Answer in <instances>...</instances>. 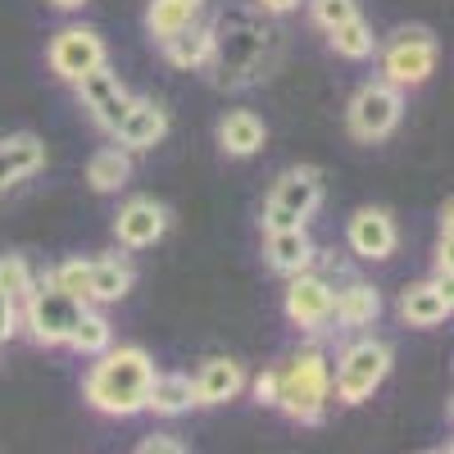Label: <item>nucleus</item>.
Returning a JSON list of instances; mask_svg holds the SVG:
<instances>
[{"mask_svg":"<svg viewBox=\"0 0 454 454\" xmlns=\"http://www.w3.org/2000/svg\"><path fill=\"white\" fill-rule=\"evenodd\" d=\"M155 377V364L141 346H119V350H100L87 382H82V395L91 400V409L109 413V419H132V413L145 409V387Z\"/></svg>","mask_w":454,"mask_h":454,"instance_id":"1","label":"nucleus"},{"mask_svg":"<svg viewBox=\"0 0 454 454\" xmlns=\"http://www.w3.org/2000/svg\"><path fill=\"white\" fill-rule=\"evenodd\" d=\"M332 400V364L318 346H305L300 355L286 359V368H278V409L295 423H323Z\"/></svg>","mask_w":454,"mask_h":454,"instance_id":"2","label":"nucleus"},{"mask_svg":"<svg viewBox=\"0 0 454 454\" xmlns=\"http://www.w3.org/2000/svg\"><path fill=\"white\" fill-rule=\"evenodd\" d=\"M19 309H23V323H27L36 346H64L73 323H78V314L87 305H82L78 295H68L64 286H55L51 273H46L42 282H32V291H27V300H23Z\"/></svg>","mask_w":454,"mask_h":454,"instance_id":"3","label":"nucleus"},{"mask_svg":"<svg viewBox=\"0 0 454 454\" xmlns=\"http://www.w3.org/2000/svg\"><path fill=\"white\" fill-rule=\"evenodd\" d=\"M391 372V346L387 340H355L332 368V395L340 404H364Z\"/></svg>","mask_w":454,"mask_h":454,"instance_id":"4","label":"nucleus"},{"mask_svg":"<svg viewBox=\"0 0 454 454\" xmlns=\"http://www.w3.org/2000/svg\"><path fill=\"white\" fill-rule=\"evenodd\" d=\"M400 114H404V96L400 87H391L387 78L377 82H364L346 109V123H350V137L355 141H382L400 128Z\"/></svg>","mask_w":454,"mask_h":454,"instance_id":"5","label":"nucleus"},{"mask_svg":"<svg viewBox=\"0 0 454 454\" xmlns=\"http://www.w3.org/2000/svg\"><path fill=\"white\" fill-rule=\"evenodd\" d=\"M432 68H436V42L427 27H400L391 36V46L382 51V78L400 91L427 82Z\"/></svg>","mask_w":454,"mask_h":454,"instance_id":"6","label":"nucleus"},{"mask_svg":"<svg viewBox=\"0 0 454 454\" xmlns=\"http://www.w3.org/2000/svg\"><path fill=\"white\" fill-rule=\"evenodd\" d=\"M46 59H51V68H55V78L78 82L87 68L105 64L109 55H105L100 32H91V27H64V32H55V42H51Z\"/></svg>","mask_w":454,"mask_h":454,"instance_id":"7","label":"nucleus"},{"mask_svg":"<svg viewBox=\"0 0 454 454\" xmlns=\"http://www.w3.org/2000/svg\"><path fill=\"white\" fill-rule=\"evenodd\" d=\"M286 318L305 332H318L323 323H332V282L314 269L295 273L286 291Z\"/></svg>","mask_w":454,"mask_h":454,"instance_id":"8","label":"nucleus"},{"mask_svg":"<svg viewBox=\"0 0 454 454\" xmlns=\"http://www.w3.org/2000/svg\"><path fill=\"white\" fill-rule=\"evenodd\" d=\"M164 232H168V209L160 200H145V196L128 200L119 209V218H114V237H119V246H128V250L155 246Z\"/></svg>","mask_w":454,"mask_h":454,"instance_id":"9","label":"nucleus"},{"mask_svg":"<svg viewBox=\"0 0 454 454\" xmlns=\"http://www.w3.org/2000/svg\"><path fill=\"white\" fill-rule=\"evenodd\" d=\"M346 241L359 259H391L395 254V218L387 209H359L346 227Z\"/></svg>","mask_w":454,"mask_h":454,"instance_id":"10","label":"nucleus"},{"mask_svg":"<svg viewBox=\"0 0 454 454\" xmlns=\"http://www.w3.org/2000/svg\"><path fill=\"white\" fill-rule=\"evenodd\" d=\"M263 254H269L273 273H282V278H295V273L314 269L318 246L309 241L305 223H300V227H278V232H269V241H263Z\"/></svg>","mask_w":454,"mask_h":454,"instance_id":"11","label":"nucleus"},{"mask_svg":"<svg viewBox=\"0 0 454 454\" xmlns=\"http://www.w3.org/2000/svg\"><path fill=\"white\" fill-rule=\"evenodd\" d=\"M269 205L291 209L295 218H314V209L323 205V177H318V168H286L273 182Z\"/></svg>","mask_w":454,"mask_h":454,"instance_id":"12","label":"nucleus"},{"mask_svg":"<svg viewBox=\"0 0 454 454\" xmlns=\"http://www.w3.org/2000/svg\"><path fill=\"white\" fill-rule=\"evenodd\" d=\"M450 309H454V300H450L445 282H413L400 295V318L409 327H436V323L450 318Z\"/></svg>","mask_w":454,"mask_h":454,"instance_id":"13","label":"nucleus"},{"mask_svg":"<svg viewBox=\"0 0 454 454\" xmlns=\"http://www.w3.org/2000/svg\"><path fill=\"white\" fill-rule=\"evenodd\" d=\"M168 132V109H160L155 100H132L128 119L119 123V145L123 150H155Z\"/></svg>","mask_w":454,"mask_h":454,"instance_id":"14","label":"nucleus"},{"mask_svg":"<svg viewBox=\"0 0 454 454\" xmlns=\"http://www.w3.org/2000/svg\"><path fill=\"white\" fill-rule=\"evenodd\" d=\"M377 314H382V295H377L372 282L350 278L340 291H332V318L340 327H368V323H377Z\"/></svg>","mask_w":454,"mask_h":454,"instance_id":"15","label":"nucleus"},{"mask_svg":"<svg viewBox=\"0 0 454 454\" xmlns=\"http://www.w3.org/2000/svg\"><path fill=\"white\" fill-rule=\"evenodd\" d=\"M192 387H196V404H227V400L241 395L246 372H241L237 359H209V364L192 377Z\"/></svg>","mask_w":454,"mask_h":454,"instance_id":"16","label":"nucleus"},{"mask_svg":"<svg viewBox=\"0 0 454 454\" xmlns=\"http://www.w3.org/2000/svg\"><path fill=\"white\" fill-rule=\"evenodd\" d=\"M42 164H46V145L32 132H19L10 141H0V192H10L14 182L32 177Z\"/></svg>","mask_w":454,"mask_h":454,"instance_id":"17","label":"nucleus"},{"mask_svg":"<svg viewBox=\"0 0 454 454\" xmlns=\"http://www.w3.org/2000/svg\"><path fill=\"white\" fill-rule=\"evenodd\" d=\"M196 404V387L186 372H155L145 387V409L160 413V419H177V413H186Z\"/></svg>","mask_w":454,"mask_h":454,"instance_id":"18","label":"nucleus"},{"mask_svg":"<svg viewBox=\"0 0 454 454\" xmlns=\"http://www.w3.org/2000/svg\"><path fill=\"white\" fill-rule=\"evenodd\" d=\"M137 273L132 263L119 259V254H105V259H91V278H87V291H91V305H114L132 291Z\"/></svg>","mask_w":454,"mask_h":454,"instance_id":"19","label":"nucleus"},{"mask_svg":"<svg viewBox=\"0 0 454 454\" xmlns=\"http://www.w3.org/2000/svg\"><path fill=\"white\" fill-rule=\"evenodd\" d=\"M263 123H259V114L250 109H232V114H223V123H218V145H223V155H254V150H263Z\"/></svg>","mask_w":454,"mask_h":454,"instance_id":"20","label":"nucleus"},{"mask_svg":"<svg viewBox=\"0 0 454 454\" xmlns=\"http://www.w3.org/2000/svg\"><path fill=\"white\" fill-rule=\"evenodd\" d=\"M164 59L173 68H200L214 59V27L209 23H186L164 42Z\"/></svg>","mask_w":454,"mask_h":454,"instance_id":"21","label":"nucleus"},{"mask_svg":"<svg viewBox=\"0 0 454 454\" xmlns=\"http://www.w3.org/2000/svg\"><path fill=\"white\" fill-rule=\"evenodd\" d=\"M128 177H132V150H123V145H105V150H96L91 164H87V182L96 186L100 196L123 192Z\"/></svg>","mask_w":454,"mask_h":454,"instance_id":"22","label":"nucleus"},{"mask_svg":"<svg viewBox=\"0 0 454 454\" xmlns=\"http://www.w3.org/2000/svg\"><path fill=\"white\" fill-rule=\"evenodd\" d=\"M64 346H73L78 355H100V350H109L114 346V327H109V318L105 314H96V309H82L78 314V323H73V332H68V340Z\"/></svg>","mask_w":454,"mask_h":454,"instance_id":"23","label":"nucleus"},{"mask_svg":"<svg viewBox=\"0 0 454 454\" xmlns=\"http://www.w3.org/2000/svg\"><path fill=\"white\" fill-rule=\"evenodd\" d=\"M327 42H332V51L340 59H368L377 51V36H372V27L359 14L346 19V23H336V27H327Z\"/></svg>","mask_w":454,"mask_h":454,"instance_id":"24","label":"nucleus"},{"mask_svg":"<svg viewBox=\"0 0 454 454\" xmlns=\"http://www.w3.org/2000/svg\"><path fill=\"white\" fill-rule=\"evenodd\" d=\"M196 14L200 10H192V5H182V0H150V10H145V27H150V36L164 46L173 32H182L186 23H196Z\"/></svg>","mask_w":454,"mask_h":454,"instance_id":"25","label":"nucleus"},{"mask_svg":"<svg viewBox=\"0 0 454 454\" xmlns=\"http://www.w3.org/2000/svg\"><path fill=\"white\" fill-rule=\"evenodd\" d=\"M73 87H78V100H82V109H96L100 100H109V96L119 91L123 82H119V73H114V68H109V59H105V64L87 68V73H82V78L73 82Z\"/></svg>","mask_w":454,"mask_h":454,"instance_id":"26","label":"nucleus"},{"mask_svg":"<svg viewBox=\"0 0 454 454\" xmlns=\"http://www.w3.org/2000/svg\"><path fill=\"white\" fill-rule=\"evenodd\" d=\"M32 269H27V259H19V254H10V259H0V295L10 300V305L19 309L23 300H27V291H32Z\"/></svg>","mask_w":454,"mask_h":454,"instance_id":"27","label":"nucleus"},{"mask_svg":"<svg viewBox=\"0 0 454 454\" xmlns=\"http://www.w3.org/2000/svg\"><path fill=\"white\" fill-rule=\"evenodd\" d=\"M87 278H91V259H68V263H59V269L51 273V282H55V286H64L68 295H78L82 305H91Z\"/></svg>","mask_w":454,"mask_h":454,"instance_id":"28","label":"nucleus"},{"mask_svg":"<svg viewBox=\"0 0 454 454\" xmlns=\"http://www.w3.org/2000/svg\"><path fill=\"white\" fill-rule=\"evenodd\" d=\"M132 100H137V96H128V91L119 87V91H114L109 100H100V105L91 109V119H96V123H100L105 132H119V123L128 119V109H132Z\"/></svg>","mask_w":454,"mask_h":454,"instance_id":"29","label":"nucleus"},{"mask_svg":"<svg viewBox=\"0 0 454 454\" xmlns=\"http://www.w3.org/2000/svg\"><path fill=\"white\" fill-rule=\"evenodd\" d=\"M309 14H314V23L327 32V27H336V23L355 19V14H359V0H309Z\"/></svg>","mask_w":454,"mask_h":454,"instance_id":"30","label":"nucleus"},{"mask_svg":"<svg viewBox=\"0 0 454 454\" xmlns=\"http://www.w3.org/2000/svg\"><path fill=\"white\" fill-rule=\"evenodd\" d=\"M137 450H141V454H182L186 445H182V441H173L168 432H155V436H145Z\"/></svg>","mask_w":454,"mask_h":454,"instance_id":"31","label":"nucleus"},{"mask_svg":"<svg viewBox=\"0 0 454 454\" xmlns=\"http://www.w3.org/2000/svg\"><path fill=\"white\" fill-rule=\"evenodd\" d=\"M305 218H295L291 209H278V205H263V232H278V227H300Z\"/></svg>","mask_w":454,"mask_h":454,"instance_id":"32","label":"nucleus"},{"mask_svg":"<svg viewBox=\"0 0 454 454\" xmlns=\"http://www.w3.org/2000/svg\"><path fill=\"white\" fill-rule=\"evenodd\" d=\"M254 400H259V404H273V400H278V368H269V372L254 377Z\"/></svg>","mask_w":454,"mask_h":454,"instance_id":"33","label":"nucleus"},{"mask_svg":"<svg viewBox=\"0 0 454 454\" xmlns=\"http://www.w3.org/2000/svg\"><path fill=\"white\" fill-rule=\"evenodd\" d=\"M14 327H19V309L10 305L5 295H0V340H10V336H14Z\"/></svg>","mask_w":454,"mask_h":454,"instance_id":"34","label":"nucleus"},{"mask_svg":"<svg viewBox=\"0 0 454 454\" xmlns=\"http://www.w3.org/2000/svg\"><path fill=\"white\" fill-rule=\"evenodd\" d=\"M259 10L263 14H291V10H300V0H259Z\"/></svg>","mask_w":454,"mask_h":454,"instance_id":"35","label":"nucleus"},{"mask_svg":"<svg viewBox=\"0 0 454 454\" xmlns=\"http://www.w3.org/2000/svg\"><path fill=\"white\" fill-rule=\"evenodd\" d=\"M55 10H82V5H91V0H51Z\"/></svg>","mask_w":454,"mask_h":454,"instance_id":"36","label":"nucleus"},{"mask_svg":"<svg viewBox=\"0 0 454 454\" xmlns=\"http://www.w3.org/2000/svg\"><path fill=\"white\" fill-rule=\"evenodd\" d=\"M182 5H192V10H205V0H182Z\"/></svg>","mask_w":454,"mask_h":454,"instance_id":"37","label":"nucleus"}]
</instances>
